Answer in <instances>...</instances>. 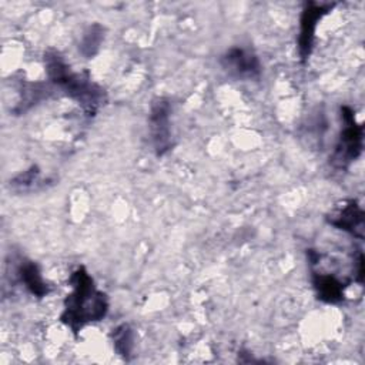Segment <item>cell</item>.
Masks as SVG:
<instances>
[{
    "instance_id": "obj_1",
    "label": "cell",
    "mask_w": 365,
    "mask_h": 365,
    "mask_svg": "<svg viewBox=\"0 0 365 365\" xmlns=\"http://www.w3.org/2000/svg\"><path fill=\"white\" fill-rule=\"evenodd\" d=\"M70 282L73 292L66 298L60 321L77 334L84 325L103 319L107 314L108 302L106 295L96 288L93 278L84 267L77 268L71 274Z\"/></svg>"
},
{
    "instance_id": "obj_11",
    "label": "cell",
    "mask_w": 365,
    "mask_h": 365,
    "mask_svg": "<svg viewBox=\"0 0 365 365\" xmlns=\"http://www.w3.org/2000/svg\"><path fill=\"white\" fill-rule=\"evenodd\" d=\"M38 178V170L37 167H31L30 170L19 174L17 177H14L10 182V185L13 187V190L16 191H29V190H33L34 185L37 184V180Z\"/></svg>"
},
{
    "instance_id": "obj_10",
    "label": "cell",
    "mask_w": 365,
    "mask_h": 365,
    "mask_svg": "<svg viewBox=\"0 0 365 365\" xmlns=\"http://www.w3.org/2000/svg\"><path fill=\"white\" fill-rule=\"evenodd\" d=\"M111 336H113V344H114L115 352L118 355L124 356L125 359H128V356L131 355V351H133V332H131L130 327L125 324L117 327L114 329V332L111 334Z\"/></svg>"
},
{
    "instance_id": "obj_9",
    "label": "cell",
    "mask_w": 365,
    "mask_h": 365,
    "mask_svg": "<svg viewBox=\"0 0 365 365\" xmlns=\"http://www.w3.org/2000/svg\"><path fill=\"white\" fill-rule=\"evenodd\" d=\"M17 275L21 284L37 298L46 297L50 292V285L44 282L37 264L29 259H20L17 265Z\"/></svg>"
},
{
    "instance_id": "obj_3",
    "label": "cell",
    "mask_w": 365,
    "mask_h": 365,
    "mask_svg": "<svg viewBox=\"0 0 365 365\" xmlns=\"http://www.w3.org/2000/svg\"><path fill=\"white\" fill-rule=\"evenodd\" d=\"M344 128L341 131L335 153L331 158L334 167L346 168L362 150V127L356 124L354 113L349 107H342Z\"/></svg>"
},
{
    "instance_id": "obj_6",
    "label": "cell",
    "mask_w": 365,
    "mask_h": 365,
    "mask_svg": "<svg viewBox=\"0 0 365 365\" xmlns=\"http://www.w3.org/2000/svg\"><path fill=\"white\" fill-rule=\"evenodd\" d=\"M327 9L328 7H324L321 4H309L308 9H305L302 13L298 44H299V54L304 60L311 54L317 21L321 19L322 14L327 13Z\"/></svg>"
},
{
    "instance_id": "obj_2",
    "label": "cell",
    "mask_w": 365,
    "mask_h": 365,
    "mask_svg": "<svg viewBox=\"0 0 365 365\" xmlns=\"http://www.w3.org/2000/svg\"><path fill=\"white\" fill-rule=\"evenodd\" d=\"M44 64L50 81L57 84L67 96L81 104L90 115L103 104L106 98L104 91L88 77L73 73L57 51L47 50L44 53Z\"/></svg>"
},
{
    "instance_id": "obj_7",
    "label": "cell",
    "mask_w": 365,
    "mask_h": 365,
    "mask_svg": "<svg viewBox=\"0 0 365 365\" xmlns=\"http://www.w3.org/2000/svg\"><path fill=\"white\" fill-rule=\"evenodd\" d=\"M329 224L339 230L348 231L358 238H362L364 212L354 201H349L345 207H342L341 211L329 218Z\"/></svg>"
},
{
    "instance_id": "obj_8",
    "label": "cell",
    "mask_w": 365,
    "mask_h": 365,
    "mask_svg": "<svg viewBox=\"0 0 365 365\" xmlns=\"http://www.w3.org/2000/svg\"><path fill=\"white\" fill-rule=\"evenodd\" d=\"M312 282L319 299L329 304H338L344 299V285L332 274L312 269Z\"/></svg>"
},
{
    "instance_id": "obj_4",
    "label": "cell",
    "mask_w": 365,
    "mask_h": 365,
    "mask_svg": "<svg viewBox=\"0 0 365 365\" xmlns=\"http://www.w3.org/2000/svg\"><path fill=\"white\" fill-rule=\"evenodd\" d=\"M170 115H171V103L167 98L160 97L151 103L148 124H150L153 145L157 155L165 154L173 147Z\"/></svg>"
},
{
    "instance_id": "obj_5",
    "label": "cell",
    "mask_w": 365,
    "mask_h": 365,
    "mask_svg": "<svg viewBox=\"0 0 365 365\" xmlns=\"http://www.w3.org/2000/svg\"><path fill=\"white\" fill-rule=\"evenodd\" d=\"M222 68L237 78H257L261 73L258 57L242 47H232L221 57Z\"/></svg>"
}]
</instances>
